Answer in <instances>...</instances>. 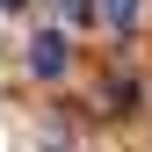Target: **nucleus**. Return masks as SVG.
<instances>
[{
    "mask_svg": "<svg viewBox=\"0 0 152 152\" xmlns=\"http://www.w3.org/2000/svg\"><path fill=\"white\" fill-rule=\"evenodd\" d=\"M29 65L44 72V80H58V72H65V36H58V29H44V36L29 44Z\"/></svg>",
    "mask_w": 152,
    "mask_h": 152,
    "instance_id": "obj_1",
    "label": "nucleus"
},
{
    "mask_svg": "<svg viewBox=\"0 0 152 152\" xmlns=\"http://www.w3.org/2000/svg\"><path fill=\"white\" fill-rule=\"evenodd\" d=\"M138 7H145V0H94V15H102L109 29H130V22H138Z\"/></svg>",
    "mask_w": 152,
    "mask_h": 152,
    "instance_id": "obj_2",
    "label": "nucleus"
},
{
    "mask_svg": "<svg viewBox=\"0 0 152 152\" xmlns=\"http://www.w3.org/2000/svg\"><path fill=\"white\" fill-rule=\"evenodd\" d=\"M0 7H22V0H0Z\"/></svg>",
    "mask_w": 152,
    "mask_h": 152,
    "instance_id": "obj_3",
    "label": "nucleus"
}]
</instances>
